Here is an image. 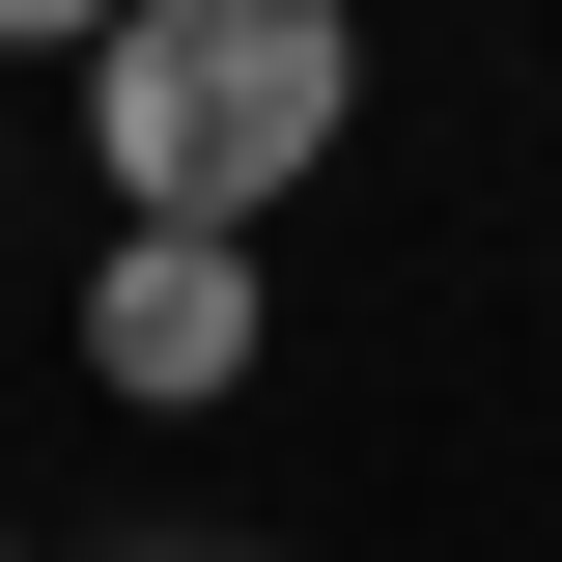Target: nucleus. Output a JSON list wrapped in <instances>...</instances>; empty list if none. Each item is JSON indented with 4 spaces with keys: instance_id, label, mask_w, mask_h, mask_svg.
Returning a JSON list of instances; mask_svg holds the SVG:
<instances>
[{
    "instance_id": "f257e3e1",
    "label": "nucleus",
    "mask_w": 562,
    "mask_h": 562,
    "mask_svg": "<svg viewBox=\"0 0 562 562\" xmlns=\"http://www.w3.org/2000/svg\"><path fill=\"white\" fill-rule=\"evenodd\" d=\"M338 140H366V0H140L113 57H85L113 225H225V254H254Z\"/></svg>"
},
{
    "instance_id": "39448f33",
    "label": "nucleus",
    "mask_w": 562,
    "mask_h": 562,
    "mask_svg": "<svg viewBox=\"0 0 562 562\" xmlns=\"http://www.w3.org/2000/svg\"><path fill=\"white\" fill-rule=\"evenodd\" d=\"M0 562H29V535H0Z\"/></svg>"
},
{
    "instance_id": "f03ea898",
    "label": "nucleus",
    "mask_w": 562,
    "mask_h": 562,
    "mask_svg": "<svg viewBox=\"0 0 562 562\" xmlns=\"http://www.w3.org/2000/svg\"><path fill=\"white\" fill-rule=\"evenodd\" d=\"M254 338H281V310H254L225 225H113V254H85V394H140V422H169V394H254Z\"/></svg>"
},
{
    "instance_id": "7ed1b4c3",
    "label": "nucleus",
    "mask_w": 562,
    "mask_h": 562,
    "mask_svg": "<svg viewBox=\"0 0 562 562\" xmlns=\"http://www.w3.org/2000/svg\"><path fill=\"white\" fill-rule=\"evenodd\" d=\"M113 29H140V0H0V57H113Z\"/></svg>"
},
{
    "instance_id": "20e7f679",
    "label": "nucleus",
    "mask_w": 562,
    "mask_h": 562,
    "mask_svg": "<svg viewBox=\"0 0 562 562\" xmlns=\"http://www.w3.org/2000/svg\"><path fill=\"white\" fill-rule=\"evenodd\" d=\"M140 562H225V535H140Z\"/></svg>"
}]
</instances>
